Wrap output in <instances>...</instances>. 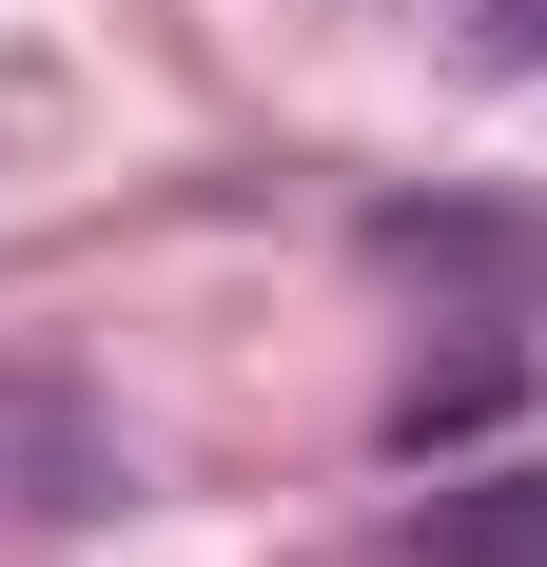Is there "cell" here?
<instances>
[{
  "label": "cell",
  "mask_w": 547,
  "mask_h": 567,
  "mask_svg": "<svg viewBox=\"0 0 547 567\" xmlns=\"http://www.w3.org/2000/svg\"><path fill=\"white\" fill-rule=\"evenodd\" d=\"M489 20H508V59H547V0H489Z\"/></svg>",
  "instance_id": "6da1fadb"
}]
</instances>
